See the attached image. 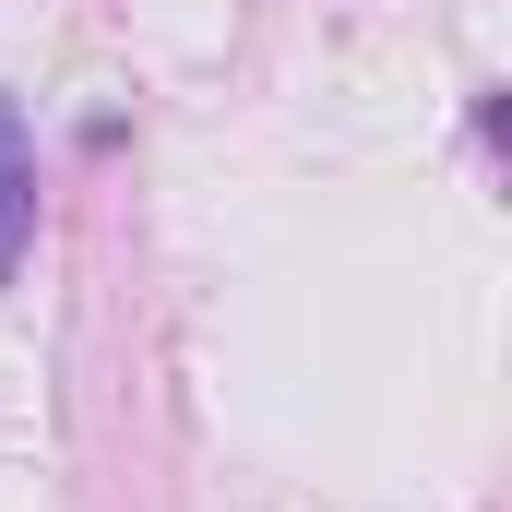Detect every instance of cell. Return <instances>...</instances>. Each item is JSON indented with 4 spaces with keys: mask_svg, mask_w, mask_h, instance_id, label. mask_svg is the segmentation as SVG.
I'll list each match as a JSON object with an SVG mask.
<instances>
[{
    "mask_svg": "<svg viewBox=\"0 0 512 512\" xmlns=\"http://www.w3.org/2000/svg\"><path fill=\"white\" fill-rule=\"evenodd\" d=\"M24 227H36V155H24V120L0 96V274L24 262Z\"/></svg>",
    "mask_w": 512,
    "mask_h": 512,
    "instance_id": "6da1fadb",
    "label": "cell"
}]
</instances>
